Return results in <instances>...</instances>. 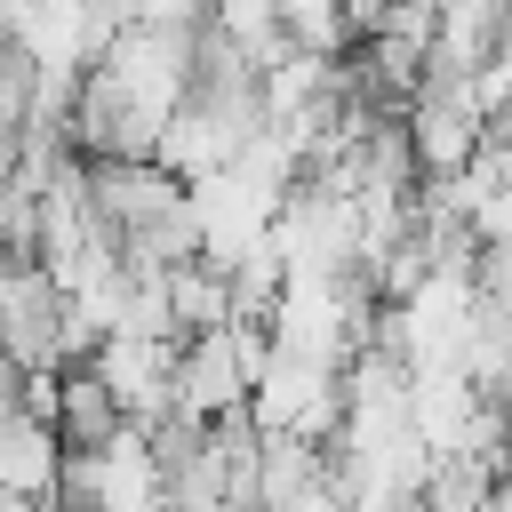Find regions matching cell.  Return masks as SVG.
<instances>
[{
    "label": "cell",
    "mask_w": 512,
    "mask_h": 512,
    "mask_svg": "<svg viewBox=\"0 0 512 512\" xmlns=\"http://www.w3.org/2000/svg\"><path fill=\"white\" fill-rule=\"evenodd\" d=\"M48 424H56L64 448H112V440L128 432V408H120V392L104 384L96 360H64V368H56V408H48Z\"/></svg>",
    "instance_id": "obj_3"
},
{
    "label": "cell",
    "mask_w": 512,
    "mask_h": 512,
    "mask_svg": "<svg viewBox=\"0 0 512 512\" xmlns=\"http://www.w3.org/2000/svg\"><path fill=\"white\" fill-rule=\"evenodd\" d=\"M248 144V128L240 120H224V112H208V104H176L168 120H160V144H152V160L160 168H176L184 184L192 176H216V168H232V152Z\"/></svg>",
    "instance_id": "obj_4"
},
{
    "label": "cell",
    "mask_w": 512,
    "mask_h": 512,
    "mask_svg": "<svg viewBox=\"0 0 512 512\" xmlns=\"http://www.w3.org/2000/svg\"><path fill=\"white\" fill-rule=\"evenodd\" d=\"M56 464H64V440H56V424H48V416H32V408H0V488H8V496H32V504H48V488H56Z\"/></svg>",
    "instance_id": "obj_5"
},
{
    "label": "cell",
    "mask_w": 512,
    "mask_h": 512,
    "mask_svg": "<svg viewBox=\"0 0 512 512\" xmlns=\"http://www.w3.org/2000/svg\"><path fill=\"white\" fill-rule=\"evenodd\" d=\"M160 120H168V112L144 104L104 56L80 64V80H72V152H80V160H152Z\"/></svg>",
    "instance_id": "obj_1"
},
{
    "label": "cell",
    "mask_w": 512,
    "mask_h": 512,
    "mask_svg": "<svg viewBox=\"0 0 512 512\" xmlns=\"http://www.w3.org/2000/svg\"><path fill=\"white\" fill-rule=\"evenodd\" d=\"M472 224H480V248H512V184H496V192H480V208H472Z\"/></svg>",
    "instance_id": "obj_9"
},
{
    "label": "cell",
    "mask_w": 512,
    "mask_h": 512,
    "mask_svg": "<svg viewBox=\"0 0 512 512\" xmlns=\"http://www.w3.org/2000/svg\"><path fill=\"white\" fill-rule=\"evenodd\" d=\"M128 16L136 24H200L208 0H128Z\"/></svg>",
    "instance_id": "obj_10"
},
{
    "label": "cell",
    "mask_w": 512,
    "mask_h": 512,
    "mask_svg": "<svg viewBox=\"0 0 512 512\" xmlns=\"http://www.w3.org/2000/svg\"><path fill=\"white\" fill-rule=\"evenodd\" d=\"M168 384H176V408H184V416H224V408H240V400H248L240 320L200 328V336H176V368H168Z\"/></svg>",
    "instance_id": "obj_2"
},
{
    "label": "cell",
    "mask_w": 512,
    "mask_h": 512,
    "mask_svg": "<svg viewBox=\"0 0 512 512\" xmlns=\"http://www.w3.org/2000/svg\"><path fill=\"white\" fill-rule=\"evenodd\" d=\"M272 8H280V24H288V40H296V48H320V56L352 48V32H344V8H336V0H272Z\"/></svg>",
    "instance_id": "obj_8"
},
{
    "label": "cell",
    "mask_w": 512,
    "mask_h": 512,
    "mask_svg": "<svg viewBox=\"0 0 512 512\" xmlns=\"http://www.w3.org/2000/svg\"><path fill=\"white\" fill-rule=\"evenodd\" d=\"M208 24H216L256 72H272L280 56H296V40H288V24H280L272 0H208Z\"/></svg>",
    "instance_id": "obj_7"
},
{
    "label": "cell",
    "mask_w": 512,
    "mask_h": 512,
    "mask_svg": "<svg viewBox=\"0 0 512 512\" xmlns=\"http://www.w3.org/2000/svg\"><path fill=\"white\" fill-rule=\"evenodd\" d=\"M160 288H168V320H176V336H200V328L240 320V312H232V272H224L216 256H184V264H168Z\"/></svg>",
    "instance_id": "obj_6"
}]
</instances>
